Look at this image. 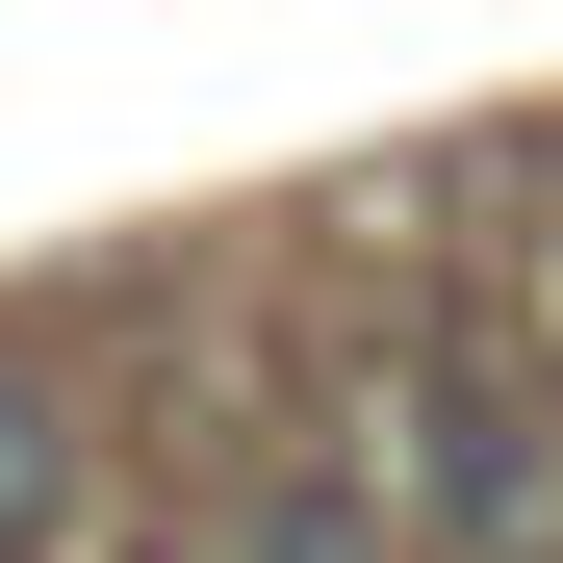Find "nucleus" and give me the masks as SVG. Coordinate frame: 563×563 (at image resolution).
Instances as JSON below:
<instances>
[{"mask_svg": "<svg viewBox=\"0 0 563 563\" xmlns=\"http://www.w3.org/2000/svg\"><path fill=\"white\" fill-rule=\"evenodd\" d=\"M77 512V410H52V358H0V563H52Z\"/></svg>", "mask_w": 563, "mask_h": 563, "instance_id": "1", "label": "nucleus"}]
</instances>
